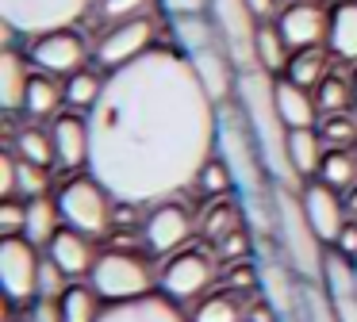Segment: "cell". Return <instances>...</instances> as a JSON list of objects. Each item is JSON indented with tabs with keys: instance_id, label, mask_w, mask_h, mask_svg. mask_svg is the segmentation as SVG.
Segmentation results:
<instances>
[{
	"instance_id": "obj_9",
	"label": "cell",
	"mask_w": 357,
	"mask_h": 322,
	"mask_svg": "<svg viewBox=\"0 0 357 322\" xmlns=\"http://www.w3.org/2000/svg\"><path fill=\"white\" fill-rule=\"evenodd\" d=\"M43 261L39 245L27 234H4L0 238V284L12 307H31L39 299L43 284Z\"/></svg>"
},
{
	"instance_id": "obj_22",
	"label": "cell",
	"mask_w": 357,
	"mask_h": 322,
	"mask_svg": "<svg viewBox=\"0 0 357 322\" xmlns=\"http://www.w3.org/2000/svg\"><path fill=\"white\" fill-rule=\"evenodd\" d=\"M27 81H31V61L16 50L0 54V107L4 112H24V96H27Z\"/></svg>"
},
{
	"instance_id": "obj_25",
	"label": "cell",
	"mask_w": 357,
	"mask_h": 322,
	"mask_svg": "<svg viewBox=\"0 0 357 322\" xmlns=\"http://www.w3.org/2000/svg\"><path fill=\"white\" fill-rule=\"evenodd\" d=\"M288 158H292V169H296L300 181L319 176V165H323V158H326L323 135H319L315 127H296L292 135H288Z\"/></svg>"
},
{
	"instance_id": "obj_34",
	"label": "cell",
	"mask_w": 357,
	"mask_h": 322,
	"mask_svg": "<svg viewBox=\"0 0 357 322\" xmlns=\"http://www.w3.org/2000/svg\"><path fill=\"white\" fill-rule=\"evenodd\" d=\"M315 104L323 115L331 112H349L354 107V77H342V73H326L323 84L315 89Z\"/></svg>"
},
{
	"instance_id": "obj_12",
	"label": "cell",
	"mask_w": 357,
	"mask_h": 322,
	"mask_svg": "<svg viewBox=\"0 0 357 322\" xmlns=\"http://www.w3.org/2000/svg\"><path fill=\"white\" fill-rule=\"evenodd\" d=\"M154 20L150 15H139V20H123V23H112L108 31L100 35V43H96V61H100L104 69H119L127 66V61L142 58L146 50H154Z\"/></svg>"
},
{
	"instance_id": "obj_39",
	"label": "cell",
	"mask_w": 357,
	"mask_h": 322,
	"mask_svg": "<svg viewBox=\"0 0 357 322\" xmlns=\"http://www.w3.org/2000/svg\"><path fill=\"white\" fill-rule=\"evenodd\" d=\"M24 222H27V199L20 196L0 199V234H24Z\"/></svg>"
},
{
	"instance_id": "obj_13",
	"label": "cell",
	"mask_w": 357,
	"mask_h": 322,
	"mask_svg": "<svg viewBox=\"0 0 357 322\" xmlns=\"http://www.w3.org/2000/svg\"><path fill=\"white\" fill-rule=\"evenodd\" d=\"M277 27L292 50H307V46H326V31H331V12L315 0H296L284 4L277 15Z\"/></svg>"
},
{
	"instance_id": "obj_6",
	"label": "cell",
	"mask_w": 357,
	"mask_h": 322,
	"mask_svg": "<svg viewBox=\"0 0 357 322\" xmlns=\"http://www.w3.org/2000/svg\"><path fill=\"white\" fill-rule=\"evenodd\" d=\"M62 222L89 238H100L112 227V192L104 188V181H96L93 173H73L70 181L58 184L54 192Z\"/></svg>"
},
{
	"instance_id": "obj_20",
	"label": "cell",
	"mask_w": 357,
	"mask_h": 322,
	"mask_svg": "<svg viewBox=\"0 0 357 322\" xmlns=\"http://www.w3.org/2000/svg\"><path fill=\"white\" fill-rule=\"evenodd\" d=\"M66 104V81L50 73H31L27 81V96H24V115L27 119H54L62 115Z\"/></svg>"
},
{
	"instance_id": "obj_40",
	"label": "cell",
	"mask_w": 357,
	"mask_h": 322,
	"mask_svg": "<svg viewBox=\"0 0 357 322\" xmlns=\"http://www.w3.org/2000/svg\"><path fill=\"white\" fill-rule=\"evenodd\" d=\"M331 250H338V253H346V257L357 261V219H354V215L342 222V230H338V238H334Z\"/></svg>"
},
{
	"instance_id": "obj_33",
	"label": "cell",
	"mask_w": 357,
	"mask_h": 322,
	"mask_svg": "<svg viewBox=\"0 0 357 322\" xmlns=\"http://www.w3.org/2000/svg\"><path fill=\"white\" fill-rule=\"evenodd\" d=\"M319 181H326L338 192L354 188L357 184V153L354 150H326L323 165H319Z\"/></svg>"
},
{
	"instance_id": "obj_29",
	"label": "cell",
	"mask_w": 357,
	"mask_h": 322,
	"mask_svg": "<svg viewBox=\"0 0 357 322\" xmlns=\"http://www.w3.org/2000/svg\"><path fill=\"white\" fill-rule=\"evenodd\" d=\"M58 307H62V322H96L108 303L100 299V291H96L93 284L73 280V284H66V291L58 296Z\"/></svg>"
},
{
	"instance_id": "obj_3",
	"label": "cell",
	"mask_w": 357,
	"mask_h": 322,
	"mask_svg": "<svg viewBox=\"0 0 357 322\" xmlns=\"http://www.w3.org/2000/svg\"><path fill=\"white\" fill-rule=\"evenodd\" d=\"M173 35H177V50L192 61L196 77L204 81V89L211 92L215 104H227L238 92V61H234L231 46H227L223 31L215 27L208 12L200 15H169Z\"/></svg>"
},
{
	"instance_id": "obj_10",
	"label": "cell",
	"mask_w": 357,
	"mask_h": 322,
	"mask_svg": "<svg viewBox=\"0 0 357 322\" xmlns=\"http://www.w3.org/2000/svg\"><path fill=\"white\" fill-rule=\"evenodd\" d=\"M192 234H196L192 211L177 199L150 204V215L142 219V245H146L150 257H173L177 250H185Z\"/></svg>"
},
{
	"instance_id": "obj_37",
	"label": "cell",
	"mask_w": 357,
	"mask_h": 322,
	"mask_svg": "<svg viewBox=\"0 0 357 322\" xmlns=\"http://www.w3.org/2000/svg\"><path fill=\"white\" fill-rule=\"evenodd\" d=\"M162 4V0H96V12L108 23H123V20H139V15H150V8Z\"/></svg>"
},
{
	"instance_id": "obj_41",
	"label": "cell",
	"mask_w": 357,
	"mask_h": 322,
	"mask_svg": "<svg viewBox=\"0 0 357 322\" xmlns=\"http://www.w3.org/2000/svg\"><path fill=\"white\" fill-rule=\"evenodd\" d=\"M208 4L211 0H162L165 15H200L208 12Z\"/></svg>"
},
{
	"instance_id": "obj_1",
	"label": "cell",
	"mask_w": 357,
	"mask_h": 322,
	"mask_svg": "<svg viewBox=\"0 0 357 322\" xmlns=\"http://www.w3.org/2000/svg\"><path fill=\"white\" fill-rule=\"evenodd\" d=\"M89 112V173L116 204L142 207L196 184L219 150V104L173 46L104 73Z\"/></svg>"
},
{
	"instance_id": "obj_45",
	"label": "cell",
	"mask_w": 357,
	"mask_h": 322,
	"mask_svg": "<svg viewBox=\"0 0 357 322\" xmlns=\"http://www.w3.org/2000/svg\"><path fill=\"white\" fill-rule=\"evenodd\" d=\"M284 4H296V0H284Z\"/></svg>"
},
{
	"instance_id": "obj_4",
	"label": "cell",
	"mask_w": 357,
	"mask_h": 322,
	"mask_svg": "<svg viewBox=\"0 0 357 322\" xmlns=\"http://www.w3.org/2000/svg\"><path fill=\"white\" fill-rule=\"evenodd\" d=\"M273 207H277V242L280 257L288 261L300 280H323V261H326V242L315 234L307 211H303V196L292 184H273Z\"/></svg>"
},
{
	"instance_id": "obj_28",
	"label": "cell",
	"mask_w": 357,
	"mask_h": 322,
	"mask_svg": "<svg viewBox=\"0 0 357 322\" xmlns=\"http://www.w3.org/2000/svg\"><path fill=\"white\" fill-rule=\"evenodd\" d=\"M62 227H66V222H62V211H58V199H54V196H35V199H27L24 234L31 238L35 245H43V250H47L50 238H54Z\"/></svg>"
},
{
	"instance_id": "obj_27",
	"label": "cell",
	"mask_w": 357,
	"mask_h": 322,
	"mask_svg": "<svg viewBox=\"0 0 357 322\" xmlns=\"http://www.w3.org/2000/svg\"><path fill=\"white\" fill-rule=\"evenodd\" d=\"M254 58H257V69H265V73H284L288 69V58H292V46L284 43V35H280L277 20H261L257 23V38H254Z\"/></svg>"
},
{
	"instance_id": "obj_11",
	"label": "cell",
	"mask_w": 357,
	"mask_h": 322,
	"mask_svg": "<svg viewBox=\"0 0 357 322\" xmlns=\"http://www.w3.org/2000/svg\"><path fill=\"white\" fill-rule=\"evenodd\" d=\"M27 61H31L39 73L50 77H70L77 69H85L89 61V43L81 31L62 27V31H47V35H35L27 38Z\"/></svg>"
},
{
	"instance_id": "obj_26",
	"label": "cell",
	"mask_w": 357,
	"mask_h": 322,
	"mask_svg": "<svg viewBox=\"0 0 357 322\" xmlns=\"http://www.w3.org/2000/svg\"><path fill=\"white\" fill-rule=\"evenodd\" d=\"M331 46H307V50H292V58H288V69L284 77L292 84H300V89L315 92L319 84H323V77L331 73Z\"/></svg>"
},
{
	"instance_id": "obj_43",
	"label": "cell",
	"mask_w": 357,
	"mask_h": 322,
	"mask_svg": "<svg viewBox=\"0 0 357 322\" xmlns=\"http://www.w3.org/2000/svg\"><path fill=\"white\" fill-rule=\"evenodd\" d=\"M342 199H346V211L357 219V184H354V188H346V192H342Z\"/></svg>"
},
{
	"instance_id": "obj_24",
	"label": "cell",
	"mask_w": 357,
	"mask_h": 322,
	"mask_svg": "<svg viewBox=\"0 0 357 322\" xmlns=\"http://www.w3.org/2000/svg\"><path fill=\"white\" fill-rule=\"evenodd\" d=\"M326 46H331L334 58L357 61V0H334Z\"/></svg>"
},
{
	"instance_id": "obj_36",
	"label": "cell",
	"mask_w": 357,
	"mask_h": 322,
	"mask_svg": "<svg viewBox=\"0 0 357 322\" xmlns=\"http://www.w3.org/2000/svg\"><path fill=\"white\" fill-rule=\"evenodd\" d=\"M196 188H200L208 199L231 196V192H234V173H231V165H227V161L215 153V158H211L208 165L200 169V176H196Z\"/></svg>"
},
{
	"instance_id": "obj_7",
	"label": "cell",
	"mask_w": 357,
	"mask_h": 322,
	"mask_svg": "<svg viewBox=\"0 0 357 322\" xmlns=\"http://www.w3.org/2000/svg\"><path fill=\"white\" fill-rule=\"evenodd\" d=\"M219 284V257L200 245H185L158 268V291L173 303H196Z\"/></svg>"
},
{
	"instance_id": "obj_32",
	"label": "cell",
	"mask_w": 357,
	"mask_h": 322,
	"mask_svg": "<svg viewBox=\"0 0 357 322\" xmlns=\"http://www.w3.org/2000/svg\"><path fill=\"white\" fill-rule=\"evenodd\" d=\"M319 135H323L326 150H354L357 146V112H331L319 115Z\"/></svg>"
},
{
	"instance_id": "obj_18",
	"label": "cell",
	"mask_w": 357,
	"mask_h": 322,
	"mask_svg": "<svg viewBox=\"0 0 357 322\" xmlns=\"http://www.w3.org/2000/svg\"><path fill=\"white\" fill-rule=\"evenodd\" d=\"M47 257L54 261L70 280H81V276L93 273V265H96L100 253L93 250V238H89V234H81V230H73V227H62L54 238H50Z\"/></svg>"
},
{
	"instance_id": "obj_35",
	"label": "cell",
	"mask_w": 357,
	"mask_h": 322,
	"mask_svg": "<svg viewBox=\"0 0 357 322\" xmlns=\"http://www.w3.org/2000/svg\"><path fill=\"white\" fill-rule=\"evenodd\" d=\"M300 319L303 322H342L319 280H300Z\"/></svg>"
},
{
	"instance_id": "obj_23",
	"label": "cell",
	"mask_w": 357,
	"mask_h": 322,
	"mask_svg": "<svg viewBox=\"0 0 357 322\" xmlns=\"http://www.w3.org/2000/svg\"><path fill=\"white\" fill-rule=\"evenodd\" d=\"M238 227H246V211H242V199H231V196H215L200 211V222H196V230H200V238L208 245Z\"/></svg>"
},
{
	"instance_id": "obj_14",
	"label": "cell",
	"mask_w": 357,
	"mask_h": 322,
	"mask_svg": "<svg viewBox=\"0 0 357 322\" xmlns=\"http://www.w3.org/2000/svg\"><path fill=\"white\" fill-rule=\"evenodd\" d=\"M300 196H303V211H307L315 234L323 238L326 245H334V238H338L342 222H346V215H349L342 192L331 188L326 181H319V176H311V181L300 184Z\"/></svg>"
},
{
	"instance_id": "obj_16",
	"label": "cell",
	"mask_w": 357,
	"mask_h": 322,
	"mask_svg": "<svg viewBox=\"0 0 357 322\" xmlns=\"http://www.w3.org/2000/svg\"><path fill=\"white\" fill-rule=\"evenodd\" d=\"M58 169H85L89 165V115L85 112H62L50 119Z\"/></svg>"
},
{
	"instance_id": "obj_21",
	"label": "cell",
	"mask_w": 357,
	"mask_h": 322,
	"mask_svg": "<svg viewBox=\"0 0 357 322\" xmlns=\"http://www.w3.org/2000/svg\"><path fill=\"white\" fill-rule=\"evenodd\" d=\"M277 107H280V119L288 123V130L296 127H319V104H315V92L292 84L288 77L277 81Z\"/></svg>"
},
{
	"instance_id": "obj_8",
	"label": "cell",
	"mask_w": 357,
	"mask_h": 322,
	"mask_svg": "<svg viewBox=\"0 0 357 322\" xmlns=\"http://www.w3.org/2000/svg\"><path fill=\"white\" fill-rule=\"evenodd\" d=\"M89 12H93V0H0V23H8L27 38L77 27Z\"/></svg>"
},
{
	"instance_id": "obj_42",
	"label": "cell",
	"mask_w": 357,
	"mask_h": 322,
	"mask_svg": "<svg viewBox=\"0 0 357 322\" xmlns=\"http://www.w3.org/2000/svg\"><path fill=\"white\" fill-rule=\"evenodd\" d=\"M246 4L257 20H273V15H277V0H246Z\"/></svg>"
},
{
	"instance_id": "obj_30",
	"label": "cell",
	"mask_w": 357,
	"mask_h": 322,
	"mask_svg": "<svg viewBox=\"0 0 357 322\" xmlns=\"http://www.w3.org/2000/svg\"><path fill=\"white\" fill-rule=\"evenodd\" d=\"M12 150H16L20 161H31V165H58V153H54V138H50V127H20L16 138H12Z\"/></svg>"
},
{
	"instance_id": "obj_38",
	"label": "cell",
	"mask_w": 357,
	"mask_h": 322,
	"mask_svg": "<svg viewBox=\"0 0 357 322\" xmlns=\"http://www.w3.org/2000/svg\"><path fill=\"white\" fill-rule=\"evenodd\" d=\"M16 196L20 199H35V196H50V176L43 165H31V161H20L16 173Z\"/></svg>"
},
{
	"instance_id": "obj_5",
	"label": "cell",
	"mask_w": 357,
	"mask_h": 322,
	"mask_svg": "<svg viewBox=\"0 0 357 322\" xmlns=\"http://www.w3.org/2000/svg\"><path fill=\"white\" fill-rule=\"evenodd\" d=\"M89 284L100 291L104 303H127V299L154 296L158 273L154 261L135 250H104L89 273Z\"/></svg>"
},
{
	"instance_id": "obj_2",
	"label": "cell",
	"mask_w": 357,
	"mask_h": 322,
	"mask_svg": "<svg viewBox=\"0 0 357 322\" xmlns=\"http://www.w3.org/2000/svg\"><path fill=\"white\" fill-rule=\"evenodd\" d=\"M238 107L246 112L250 127L257 135V146L265 153V165L273 173V184H292L300 188V176L292 169V158H288V123L280 119V107H277V77L265 73V69H242L238 73V92H234Z\"/></svg>"
},
{
	"instance_id": "obj_17",
	"label": "cell",
	"mask_w": 357,
	"mask_h": 322,
	"mask_svg": "<svg viewBox=\"0 0 357 322\" xmlns=\"http://www.w3.org/2000/svg\"><path fill=\"white\" fill-rule=\"evenodd\" d=\"M96 322H192V319L181 311V303L154 291V296L127 299V303H108Z\"/></svg>"
},
{
	"instance_id": "obj_44",
	"label": "cell",
	"mask_w": 357,
	"mask_h": 322,
	"mask_svg": "<svg viewBox=\"0 0 357 322\" xmlns=\"http://www.w3.org/2000/svg\"><path fill=\"white\" fill-rule=\"evenodd\" d=\"M354 112H357V69H354Z\"/></svg>"
},
{
	"instance_id": "obj_19",
	"label": "cell",
	"mask_w": 357,
	"mask_h": 322,
	"mask_svg": "<svg viewBox=\"0 0 357 322\" xmlns=\"http://www.w3.org/2000/svg\"><path fill=\"white\" fill-rule=\"evenodd\" d=\"M250 303H254L250 291H234V288H227V284H219V288H211L204 299H196L188 319L192 322H246Z\"/></svg>"
},
{
	"instance_id": "obj_15",
	"label": "cell",
	"mask_w": 357,
	"mask_h": 322,
	"mask_svg": "<svg viewBox=\"0 0 357 322\" xmlns=\"http://www.w3.org/2000/svg\"><path fill=\"white\" fill-rule=\"evenodd\" d=\"M323 291L331 299L334 314L342 322H357V261L346 253L326 245V261H323Z\"/></svg>"
},
{
	"instance_id": "obj_31",
	"label": "cell",
	"mask_w": 357,
	"mask_h": 322,
	"mask_svg": "<svg viewBox=\"0 0 357 322\" xmlns=\"http://www.w3.org/2000/svg\"><path fill=\"white\" fill-rule=\"evenodd\" d=\"M104 81H108V77H100L89 66L77 69V73H70L66 77V104H70L73 112H93L100 92H104Z\"/></svg>"
}]
</instances>
